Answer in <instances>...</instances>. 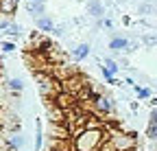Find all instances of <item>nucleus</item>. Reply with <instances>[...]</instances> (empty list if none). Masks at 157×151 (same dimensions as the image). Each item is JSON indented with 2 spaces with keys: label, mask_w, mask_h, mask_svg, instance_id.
I'll use <instances>...</instances> for the list:
<instances>
[{
  "label": "nucleus",
  "mask_w": 157,
  "mask_h": 151,
  "mask_svg": "<svg viewBox=\"0 0 157 151\" xmlns=\"http://www.w3.org/2000/svg\"><path fill=\"white\" fill-rule=\"evenodd\" d=\"M5 33H7L9 37H20V35H22V31H20L17 24H9V26L5 29Z\"/></svg>",
  "instance_id": "nucleus-15"
},
{
  "label": "nucleus",
  "mask_w": 157,
  "mask_h": 151,
  "mask_svg": "<svg viewBox=\"0 0 157 151\" xmlns=\"http://www.w3.org/2000/svg\"><path fill=\"white\" fill-rule=\"evenodd\" d=\"M87 11H90L92 18H96V20L101 22V18H103V13H105V7L96 0V2H90V5H87Z\"/></svg>",
  "instance_id": "nucleus-8"
},
{
  "label": "nucleus",
  "mask_w": 157,
  "mask_h": 151,
  "mask_svg": "<svg viewBox=\"0 0 157 151\" xmlns=\"http://www.w3.org/2000/svg\"><path fill=\"white\" fill-rule=\"evenodd\" d=\"M9 24H11V22H7V20H2V22H0V29H7Z\"/></svg>",
  "instance_id": "nucleus-23"
},
{
  "label": "nucleus",
  "mask_w": 157,
  "mask_h": 151,
  "mask_svg": "<svg viewBox=\"0 0 157 151\" xmlns=\"http://www.w3.org/2000/svg\"><path fill=\"white\" fill-rule=\"evenodd\" d=\"M7 142H9V149L11 151H17L20 147H22V136H20V134H11V136H7Z\"/></svg>",
  "instance_id": "nucleus-12"
},
{
  "label": "nucleus",
  "mask_w": 157,
  "mask_h": 151,
  "mask_svg": "<svg viewBox=\"0 0 157 151\" xmlns=\"http://www.w3.org/2000/svg\"><path fill=\"white\" fill-rule=\"evenodd\" d=\"M151 105H157V97H151V101H148Z\"/></svg>",
  "instance_id": "nucleus-24"
},
{
  "label": "nucleus",
  "mask_w": 157,
  "mask_h": 151,
  "mask_svg": "<svg viewBox=\"0 0 157 151\" xmlns=\"http://www.w3.org/2000/svg\"><path fill=\"white\" fill-rule=\"evenodd\" d=\"M90 2H96V0H90Z\"/></svg>",
  "instance_id": "nucleus-26"
},
{
  "label": "nucleus",
  "mask_w": 157,
  "mask_h": 151,
  "mask_svg": "<svg viewBox=\"0 0 157 151\" xmlns=\"http://www.w3.org/2000/svg\"><path fill=\"white\" fill-rule=\"evenodd\" d=\"M155 9V5H140V13H151Z\"/></svg>",
  "instance_id": "nucleus-19"
},
{
  "label": "nucleus",
  "mask_w": 157,
  "mask_h": 151,
  "mask_svg": "<svg viewBox=\"0 0 157 151\" xmlns=\"http://www.w3.org/2000/svg\"><path fill=\"white\" fill-rule=\"evenodd\" d=\"M35 22H37V29L42 31V33H50V31H55V29H57V26H55V22L50 20L48 15H42V18H37Z\"/></svg>",
  "instance_id": "nucleus-6"
},
{
  "label": "nucleus",
  "mask_w": 157,
  "mask_h": 151,
  "mask_svg": "<svg viewBox=\"0 0 157 151\" xmlns=\"http://www.w3.org/2000/svg\"><path fill=\"white\" fill-rule=\"evenodd\" d=\"M148 123H157V109H151V116H148Z\"/></svg>",
  "instance_id": "nucleus-21"
},
{
  "label": "nucleus",
  "mask_w": 157,
  "mask_h": 151,
  "mask_svg": "<svg viewBox=\"0 0 157 151\" xmlns=\"http://www.w3.org/2000/svg\"><path fill=\"white\" fill-rule=\"evenodd\" d=\"M29 2H44V0H29Z\"/></svg>",
  "instance_id": "nucleus-25"
},
{
  "label": "nucleus",
  "mask_w": 157,
  "mask_h": 151,
  "mask_svg": "<svg viewBox=\"0 0 157 151\" xmlns=\"http://www.w3.org/2000/svg\"><path fill=\"white\" fill-rule=\"evenodd\" d=\"M105 68H107V70L113 74V77H116V74H118V68H120V66H118L113 59H107V62H105Z\"/></svg>",
  "instance_id": "nucleus-17"
},
{
  "label": "nucleus",
  "mask_w": 157,
  "mask_h": 151,
  "mask_svg": "<svg viewBox=\"0 0 157 151\" xmlns=\"http://www.w3.org/2000/svg\"><path fill=\"white\" fill-rule=\"evenodd\" d=\"M105 142H107V131L103 127L83 129L76 136H72V151H101Z\"/></svg>",
  "instance_id": "nucleus-1"
},
{
  "label": "nucleus",
  "mask_w": 157,
  "mask_h": 151,
  "mask_svg": "<svg viewBox=\"0 0 157 151\" xmlns=\"http://www.w3.org/2000/svg\"><path fill=\"white\" fill-rule=\"evenodd\" d=\"M107 142L116 149V151H133L137 147V138H135V131L129 134V131H118L111 129L107 134Z\"/></svg>",
  "instance_id": "nucleus-2"
},
{
  "label": "nucleus",
  "mask_w": 157,
  "mask_h": 151,
  "mask_svg": "<svg viewBox=\"0 0 157 151\" xmlns=\"http://www.w3.org/2000/svg\"><path fill=\"white\" fill-rule=\"evenodd\" d=\"M17 5H20V0H0V13L11 15V13H15Z\"/></svg>",
  "instance_id": "nucleus-7"
},
{
  "label": "nucleus",
  "mask_w": 157,
  "mask_h": 151,
  "mask_svg": "<svg viewBox=\"0 0 157 151\" xmlns=\"http://www.w3.org/2000/svg\"><path fill=\"white\" fill-rule=\"evenodd\" d=\"M42 142H44V134H42V123L37 121V134H35V151H42Z\"/></svg>",
  "instance_id": "nucleus-13"
},
{
  "label": "nucleus",
  "mask_w": 157,
  "mask_h": 151,
  "mask_svg": "<svg viewBox=\"0 0 157 151\" xmlns=\"http://www.w3.org/2000/svg\"><path fill=\"white\" fill-rule=\"evenodd\" d=\"M37 81H39V92L44 94V97H55L61 92V88L57 85V81L52 77H46V74H37Z\"/></svg>",
  "instance_id": "nucleus-4"
},
{
  "label": "nucleus",
  "mask_w": 157,
  "mask_h": 151,
  "mask_svg": "<svg viewBox=\"0 0 157 151\" xmlns=\"http://www.w3.org/2000/svg\"><path fill=\"white\" fill-rule=\"evenodd\" d=\"M72 55H74V59H81V62H83L87 55H90V46H87V44H78V46H74Z\"/></svg>",
  "instance_id": "nucleus-11"
},
{
  "label": "nucleus",
  "mask_w": 157,
  "mask_h": 151,
  "mask_svg": "<svg viewBox=\"0 0 157 151\" xmlns=\"http://www.w3.org/2000/svg\"><path fill=\"white\" fill-rule=\"evenodd\" d=\"M144 44H146V46H155V44H157V37L146 35V37H144Z\"/></svg>",
  "instance_id": "nucleus-20"
},
{
  "label": "nucleus",
  "mask_w": 157,
  "mask_h": 151,
  "mask_svg": "<svg viewBox=\"0 0 157 151\" xmlns=\"http://www.w3.org/2000/svg\"><path fill=\"white\" fill-rule=\"evenodd\" d=\"M133 90L137 92V97H140V99H151V90H148V88H140V85H133Z\"/></svg>",
  "instance_id": "nucleus-16"
},
{
  "label": "nucleus",
  "mask_w": 157,
  "mask_h": 151,
  "mask_svg": "<svg viewBox=\"0 0 157 151\" xmlns=\"http://www.w3.org/2000/svg\"><path fill=\"white\" fill-rule=\"evenodd\" d=\"M7 90L13 94V97H15V94H20V92L24 90V83H22V79H17V77L9 79V81H7Z\"/></svg>",
  "instance_id": "nucleus-10"
},
{
  "label": "nucleus",
  "mask_w": 157,
  "mask_h": 151,
  "mask_svg": "<svg viewBox=\"0 0 157 151\" xmlns=\"http://www.w3.org/2000/svg\"><path fill=\"white\" fill-rule=\"evenodd\" d=\"M0 48H2L5 53H13V50H15L17 46H15L13 42H9V40H7V42H2V44H0Z\"/></svg>",
  "instance_id": "nucleus-18"
},
{
  "label": "nucleus",
  "mask_w": 157,
  "mask_h": 151,
  "mask_svg": "<svg viewBox=\"0 0 157 151\" xmlns=\"http://www.w3.org/2000/svg\"><path fill=\"white\" fill-rule=\"evenodd\" d=\"M0 66H2V62H0Z\"/></svg>",
  "instance_id": "nucleus-27"
},
{
  "label": "nucleus",
  "mask_w": 157,
  "mask_h": 151,
  "mask_svg": "<svg viewBox=\"0 0 157 151\" xmlns=\"http://www.w3.org/2000/svg\"><path fill=\"white\" fill-rule=\"evenodd\" d=\"M129 46H131V42L127 40V37H122V35L111 37V42H109V48L111 50H129Z\"/></svg>",
  "instance_id": "nucleus-5"
},
{
  "label": "nucleus",
  "mask_w": 157,
  "mask_h": 151,
  "mask_svg": "<svg viewBox=\"0 0 157 151\" xmlns=\"http://www.w3.org/2000/svg\"><path fill=\"white\" fill-rule=\"evenodd\" d=\"M101 151H116V149H113V147H111V145H109V142H105V145H103V147H101Z\"/></svg>",
  "instance_id": "nucleus-22"
},
{
  "label": "nucleus",
  "mask_w": 157,
  "mask_h": 151,
  "mask_svg": "<svg viewBox=\"0 0 157 151\" xmlns=\"http://www.w3.org/2000/svg\"><path fill=\"white\" fill-rule=\"evenodd\" d=\"M26 13H31L35 20H37V18H42V13H44V2H26Z\"/></svg>",
  "instance_id": "nucleus-9"
},
{
  "label": "nucleus",
  "mask_w": 157,
  "mask_h": 151,
  "mask_svg": "<svg viewBox=\"0 0 157 151\" xmlns=\"http://www.w3.org/2000/svg\"><path fill=\"white\" fill-rule=\"evenodd\" d=\"M146 138H148V142H155V140H157V123H148V127H146Z\"/></svg>",
  "instance_id": "nucleus-14"
},
{
  "label": "nucleus",
  "mask_w": 157,
  "mask_h": 151,
  "mask_svg": "<svg viewBox=\"0 0 157 151\" xmlns=\"http://www.w3.org/2000/svg\"><path fill=\"white\" fill-rule=\"evenodd\" d=\"M116 107V101L107 94H94L92 97V109L94 114H101V116H109Z\"/></svg>",
  "instance_id": "nucleus-3"
}]
</instances>
